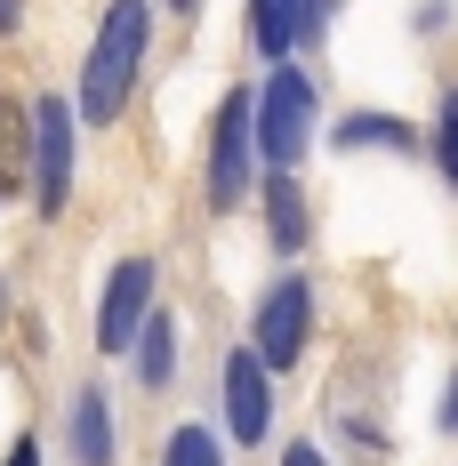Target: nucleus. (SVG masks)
Returning a JSON list of instances; mask_svg holds the SVG:
<instances>
[{
  "mask_svg": "<svg viewBox=\"0 0 458 466\" xmlns=\"http://www.w3.org/2000/svg\"><path fill=\"white\" fill-rule=\"evenodd\" d=\"M145 41H153V8L145 0H113L105 25H97V48L81 65V121H121V105L145 73Z\"/></svg>",
  "mask_w": 458,
  "mask_h": 466,
  "instance_id": "obj_1",
  "label": "nucleus"
},
{
  "mask_svg": "<svg viewBox=\"0 0 458 466\" xmlns=\"http://www.w3.org/2000/svg\"><path fill=\"white\" fill-rule=\"evenodd\" d=\"M306 129H314V81L298 65H274V81L258 89V153H266V169H298Z\"/></svg>",
  "mask_w": 458,
  "mask_h": 466,
  "instance_id": "obj_2",
  "label": "nucleus"
},
{
  "mask_svg": "<svg viewBox=\"0 0 458 466\" xmlns=\"http://www.w3.org/2000/svg\"><path fill=\"white\" fill-rule=\"evenodd\" d=\"M73 113H81V96H33V201H41V218H56L65 201H73Z\"/></svg>",
  "mask_w": 458,
  "mask_h": 466,
  "instance_id": "obj_3",
  "label": "nucleus"
},
{
  "mask_svg": "<svg viewBox=\"0 0 458 466\" xmlns=\"http://www.w3.org/2000/svg\"><path fill=\"white\" fill-rule=\"evenodd\" d=\"M249 129H258V96L233 89L218 105V129H209V209H241V193H249Z\"/></svg>",
  "mask_w": 458,
  "mask_h": 466,
  "instance_id": "obj_4",
  "label": "nucleus"
},
{
  "mask_svg": "<svg viewBox=\"0 0 458 466\" xmlns=\"http://www.w3.org/2000/svg\"><path fill=\"white\" fill-rule=\"evenodd\" d=\"M145 322H153V258H121L113 281H105V306H97V346L129 354Z\"/></svg>",
  "mask_w": 458,
  "mask_h": 466,
  "instance_id": "obj_5",
  "label": "nucleus"
},
{
  "mask_svg": "<svg viewBox=\"0 0 458 466\" xmlns=\"http://www.w3.org/2000/svg\"><path fill=\"white\" fill-rule=\"evenodd\" d=\"M306 322H314V289L290 274L266 289V306H258V354L274 362V370H290L298 354H306Z\"/></svg>",
  "mask_w": 458,
  "mask_h": 466,
  "instance_id": "obj_6",
  "label": "nucleus"
},
{
  "mask_svg": "<svg viewBox=\"0 0 458 466\" xmlns=\"http://www.w3.org/2000/svg\"><path fill=\"white\" fill-rule=\"evenodd\" d=\"M266 354L258 346H233L226 354V426L233 442H266V426H274V394H266Z\"/></svg>",
  "mask_w": 458,
  "mask_h": 466,
  "instance_id": "obj_7",
  "label": "nucleus"
},
{
  "mask_svg": "<svg viewBox=\"0 0 458 466\" xmlns=\"http://www.w3.org/2000/svg\"><path fill=\"white\" fill-rule=\"evenodd\" d=\"M249 41H258V56H290V48L306 41V0H249Z\"/></svg>",
  "mask_w": 458,
  "mask_h": 466,
  "instance_id": "obj_8",
  "label": "nucleus"
},
{
  "mask_svg": "<svg viewBox=\"0 0 458 466\" xmlns=\"http://www.w3.org/2000/svg\"><path fill=\"white\" fill-rule=\"evenodd\" d=\"M73 466H113V419H105V394L97 386H81L73 394Z\"/></svg>",
  "mask_w": 458,
  "mask_h": 466,
  "instance_id": "obj_9",
  "label": "nucleus"
},
{
  "mask_svg": "<svg viewBox=\"0 0 458 466\" xmlns=\"http://www.w3.org/2000/svg\"><path fill=\"white\" fill-rule=\"evenodd\" d=\"M33 177V105H8L0 96V201Z\"/></svg>",
  "mask_w": 458,
  "mask_h": 466,
  "instance_id": "obj_10",
  "label": "nucleus"
},
{
  "mask_svg": "<svg viewBox=\"0 0 458 466\" xmlns=\"http://www.w3.org/2000/svg\"><path fill=\"white\" fill-rule=\"evenodd\" d=\"M266 226H274V249H306V193L290 169H266Z\"/></svg>",
  "mask_w": 458,
  "mask_h": 466,
  "instance_id": "obj_11",
  "label": "nucleus"
},
{
  "mask_svg": "<svg viewBox=\"0 0 458 466\" xmlns=\"http://www.w3.org/2000/svg\"><path fill=\"white\" fill-rule=\"evenodd\" d=\"M137 378L153 386V394L178 378V338H169V314H153V322L137 329Z\"/></svg>",
  "mask_w": 458,
  "mask_h": 466,
  "instance_id": "obj_12",
  "label": "nucleus"
},
{
  "mask_svg": "<svg viewBox=\"0 0 458 466\" xmlns=\"http://www.w3.org/2000/svg\"><path fill=\"white\" fill-rule=\"evenodd\" d=\"M338 145H411V121H394V113H354L346 129H338Z\"/></svg>",
  "mask_w": 458,
  "mask_h": 466,
  "instance_id": "obj_13",
  "label": "nucleus"
},
{
  "mask_svg": "<svg viewBox=\"0 0 458 466\" xmlns=\"http://www.w3.org/2000/svg\"><path fill=\"white\" fill-rule=\"evenodd\" d=\"M434 169L458 193V89H443V113H434Z\"/></svg>",
  "mask_w": 458,
  "mask_h": 466,
  "instance_id": "obj_14",
  "label": "nucleus"
},
{
  "mask_svg": "<svg viewBox=\"0 0 458 466\" xmlns=\"http://www.w3.org/2000/svg\"><path fill=\"white\" fill-rule=\"evenodd\" d=\"M161 466H218V442H209V426L185 419L169 442H161Z\"/></svg>",
  "mask_w": 458,
  "mask_h": 466,
  "instance_id": "obj_15",
  "label": "nucleus"
},
{
  "mask_svg": "<svg viewBox=\"0 0 458 466\" xmlns=\"http://www.w3.org/2000/svg\"><path fill=\"white\" fill-rule=\"evenodd\" d=\"M0 466H41V442H33V434H16V451H8Z\"/></svg>",
  "mask_w": 458,
  "mask_h": 466,
  "instance_id": "obj_16",
  "label": "nucleus"
},
{
  "mask_svg": "<svg viewBox=\"0 0 458 466\" xmlns=\"http://www.w3.org/2000/svg\"><path fill=\"white\" fill-rule=\"evenodd\" d=\"M281 466H330V459H321L314 442H290V451H281Z\"/></svg>",
  "mask_w": 458,
  "mask_h": 466,
  "instance_id": "obj_17",
  "label": "nucleus"
},
{
  "mask_svg": "<svg viewBox=\"0 0 458 466\" xmlns=\"http://www.w3.org/2000/svg\"><path fill=\"white\" fill-rule=\"evenodd\" d=\"M338 0H306V33H321V16H330Z\"/></svg>",
  "mask_w": 458,
  "mask_h": 466,
  "instance_id": "obj_18",
  "label": "nucleus"
},
{
  "mask_svg": "<svg viewBox=\"0 0 458 466\" xmlns=\"http://www.w3.org/2000/svg\"><path fill=\"white\" fill-rule=\"evenodd\" d=\"M443 426L458 434V378H451V394H443Z\"/></svg>",
  "mask_w": 458,
  "mask_h": 466,
  "instance_id": "obj_19",
  "label": "nucleus"
},
{
  "mask_svg": "<svg viewBox=\"0 0 458 466\" xmlns=\"http://www.w3.org/2000/svg\"><path fill=\"white\" fill-rule=\"evenodd\" d=\"M16 16H25V8H16V0H0V33H16Z\"/></svg>",
  "mask_w": 458,
  "mask_h": 466,
  "instance_id": "obj_20",
  "label": "nucleus"
},
{
  "mask_svg": "<svg viewBox=\"0 0 458 466\" xmlns=\"http://www.w3.org/2000/svg\"><path fill=\"white\" fill-rule=\"evenodd\" d=\"M169 8H178V16H193V8H201V0H169Z\"/></svg>",
  "mask_w": 458,
  "mask_h": 466,
  "instance_id": "obj_21",
  "label": "nucleus"
}]
</instances>
